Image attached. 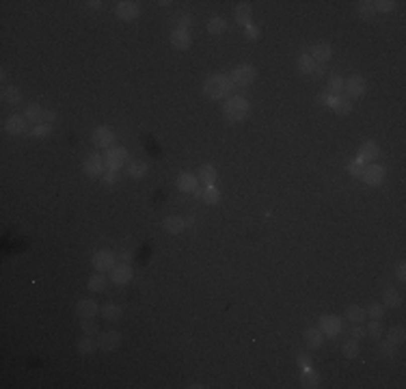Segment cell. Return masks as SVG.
I'll return each instance as SVG.
<instances>
[{
  "instance_id": "6da1fadb",
  "label": "cell",
  "mask_w": 406,
  "mask_h": 389,
  "mask_svg": "<svg viewBox=\"0 0 406 389\" xmlns=\"http://www.w3.org/2000/svg\"><path fill=\"white\" fill-rule=\"evenodd\" d=\"M236 86L231 82V78L227 74H214L210 76L206 82H203V93L210 98V100H223V98H229L231 91Z\"/></svg>"
},
{
  "instance_id": "7a4b0ae2",
  "label": "cell",
  "mask_w": 406,
  "mask_h": 389,
  "mask_svg": "<svg viewBox=\"0 0 406 389\" xmlns=\"http://www.w3.org/2000/svg\"><path fill=\"white\" fill-rule=\"evenodd\" d=\"M223 115L229 124H240V121H244L246 115H249V102H246V98H242V95L227 98V102L223 106Z\"/></svg>"
},
{
  "instance_id": "3957f363",
  "label": "cell",
  "mask_w": 406,
  "mask_h": 389,
  "mask_svg": "<svg viewBox=\"0 0 406 389\" xmlns=\"http://www.w3.org/2000/svg\"><path fill=\"white\" fill-rule=\"evenodd\" d=\"M126 162H128V149H126V147L117 145V147H108V149H106V154H104V164H106L108 171H119Z\"/></svg>"
},
{
  "instance_id": "277c9868",
  "label": "cell",
  "mask_w": 406,
  "mask_h": 389,
  "mask_svg": "<svg viewBox=\"0 0 406 389\" xmlns=\"http://www.w3.org/2000/svg\"><path fill=\"white\" fill-rule=\"evenodd\" d=\"M257 76V69L253 67V65L244 63V65H238V67L231 71V82H234V86H249L253 80H255Z\"/></svg>"
},
{
  "instance_id": "5b68a950",
  "label": "cell",
  "mask_w": 406,
  "mask_h": 389,
  "mask_svg": "<svg viewBox=\"0 0 406 389\" xmlns=\"http://www.w3.org/2000/svg\"><path fill=\"white\" fill-rule=\"evenodd\" d=\"M320 331H322L324 337L335 340V337L344 331V322H342V318H337V316H333V314H324L320 318Z\"/></svg>"
},
{
  "instance_id": "8992f818",
  "label": "cell",
  "mask_w": 406,
  "mask_h": 389,
  "mask_svg": "<svg viewBox=\"0 0 406 389\" xmlns=\"http://www.w3.org/2000/svg\"><path fill=\"white\" fill-rule=\"evenodd\" d=\"M320 102H324L329 108H333V113L337 115H350L352 113V102L346 95H320Z\"/></svg>"
},
{
  "instance_id": "52a82bcc",
  "label": "cell",
  "mask_w": 406,
  "mask_h": 389,
  "mask_svg": "<svg viewBox=\"0 0 406 389\" xmlns=\"http://www.w3.org/2000/svg\"><path fill=\"white\" fill-rule=\"evenodd\" d=\"M91 264H93V268H95V272H108V270L115 268L117 257H115L113 251H97V253L93 255Z\"/></svg>"
},
{
  "instance_id": "ba28073f",
  "label": "cell",
  "mask_w": 406,
  "mask_h": 389,
  "mask_svg": "<svg viewBox=\"0 0 406 389\" xmlns=\"http://www.w3.org/2000/svg\"><path fill=\"white\" fill-rule=\"evenodd\" d=\"M104 167H106V164H104V156H99L97 151H93V154L86 156V160L82 164V169H84V173L89 177H102Z\"/></svg>"
},
{
  "instance_id": "9c48e42d",
  "label": "cell",
  "mask_w": 406,
  "mask_h": 389,
  "mask_svg": "<svg viewBox=\"0 0 406 389\" xmlns=\"http://www.w3.org/2000/svg\"><path fill=\"white\" fill-rule=\"evenodd\" d=\"M361 177H363V182L367 186H380L382 182H385V167L382 164H367V167L363 169V173H361Z\"/></svg>"
},
{
  "instance_id": "30bf717a",
  "label": "cell",
  "mask_w": 406,
  "mask_h": 389,
  "mask_svg": "<svg viewBox=\"0 0 406 389\" xmlns=\"http://www.w3.org/2000/svg\"><path fill=\"white\" fill-rule=\"evenodd\" d=\"M365 78L363 76H359V74H354V76H350L348 80L344 82V89H346V93L348 95L346 98H363L365 95Z\"/></svg>"
},
{
  "instance_id": "8fae6325",
  "label": "cell",
  "mask_w": 406,
  "mask_h": 389,
  "mask_svg": "<svg viewBox=\"0 0 406 389\" xmlns=\"http://www.w3.org/2000/svg\"><path fill=\"white\" fill-rule=\"evenodd\" d=\"M93 145L95 147H113V143H115V132L111 128H106V126H99V128H95L93 130Z\"/></svg>"
},
{
  "instance_id": "7c38bea8",
  "label": "cell",
  "mask_w": 406,
  "mask_h": 389,
  "mask_svg": "<svg viewBox=\"0 0 406 389\" xmlns=\"http://www.w3.org/2000/svg\"><path fill=\"white\" fill-rule=\"evenodd\" d=\"M119 344H121V335L117 331H104V333H99V337H97V348L106 350V352L117 350Z\"/></svg>"
},
{
  "instance_id": "4fadbf2b",
  "label": "cell",
  "mask_w": 406,
  "mask_h": 389,
  "mask_svg": "<svg viewBox=\"0 0 406 389\" xmlns=\"http://www.w3.org/2000/svg\"><path fill=\"white\" fill-rule=\"evenodd\" d=\"M139 13H141L139 3H132V0H121V3H117V18L123 22L139 18Z\"/></svg>"
},
{
  "instance_id": "5bb4252c",
  "label": "cell",
  "mask_w": 406,
  "mask_h": 389,
  "mask_svg": "<svg viewBox=\"0 0 406 389\" xmlns=\"http://www.w3.org/2000/svg\"><path fill=\"white\" fill-rule=\"evenodd\" d=\"M5 132H9L13 136L24 134L26 132V117L24 115H11L5 119Z\"/></svg>"
},
{
  "instance_id": "9a60e30c",
  "label": "cell",
  "mask_w": 406,
  "mask_h": 389,
  "mask_svg": "<svg viewBox=\"0 0 406 389\" xmlns=\"http://www.w3.org/2000/svg\"><path fill=\"white\" fill-rule=\"evenodd\" d=\"M111 272H113V283H117V285H126L134 277V270L130 264H117Z\"/></svg>"
},
{
  "instance_id": "2e32d148",
  "label": "cell",
  "mask_w": 406,
  "mask_h": 389,
  "mask_svg": "<svg viewBox=\"0 0 406 389\" xmlns=\"http://www.w3.org/2000/svg\"><path fill=\"white\" fill-rule=\"evenodd\" d=\"M171 46L175 50H188L192 46V37L188 31H179V28H175V31L171 33Z\"/></svg>"
},
{
  "instance_id": "e0dca14e",
  "label": "cell",
  "mask_w": 406,
  "mask_h": 389,
  "mask_svg": "<svg viewBox=\"0 0 406 389\" xmlns=\"http://www.w3.org/2000/svg\"><path fill=\"white\" fill-rule=\"evenodd\" d=\"M97 312H99V307L93 299H80L76 305V314L80 316V318H93Z\"/></svg>"
},
{
  "instance_id": "ac0fdd59",
  "label": "cell",
  "mask_w": 406,
  "mask_h": 389,
  "mask_svg": "<svg viewBox=\"0 0 406 389\" xmlns=\"http://www.w3.org/2000/svg\"><path fill=\"white\" fill-rule=\"evenodd\" d=\"M199 186V177L194 173H179L177 177V188L182 192H194Z\"/></svg>"
},
{
  "instance_id": "d6986e66",
  "label": "cell",
  "mask_w": 406,
  "mask_h": 389,
  "mask_svg": "<svg viewBox=\"0 0 406 389\" xmlns=\"http://www.w3.org/2000/svg\"><path fill=\"white\" fill-rule=\"evenodd\" d=\"M197 192V197L203 199V204L208 206H216L221 201V190L216 188V186H203L201 190H194Z\"/></svg>"
},
{
  "instance_id": "ffe728a7",
  "label": "cell",
  "mask_w": 406,
  "mask_h": 389,
  "mask_svg": "<svg viewBox=\"0 0 406 389\" xmlns=\"http://www.w3.org/2000/svg\"><path fill=\"white\" fill-rule=\"evenodd\" d=\"M378 154H380V147L376 145V141H365L363 145H361L357 158H361L363 162H367V160H376V158H378Z\"/></svg>"
},
{
  "instance_id": "44dd1931",
  "label": "cell",
  "mask_w": 406,
  "mask_h": 389,
  "mask_svg": "<svg viewBox=\"0 0 406 389\" xmlns=\"http://www.w3.org/2000/svg\"><path fill=\"white\" fill-rule=\"evenodd\" d=\"M311 59H314L316 63H326L333 56V50H331V46L329 43H316L314 48H311Z\"/></svg>"
},
{
  "instance_id": "7402d4cb",
  "label": "cell",
  "mask_w": 406,
  "mask_h": 389,
  "mask_svg": "<svg viewBox=\"0 0 406 389\" xmlns=\"http://www.w3.org/2000/svg\"><path fill=\"white\" fill-rule=\"evenodd\" d=\"M162 227L166 229L169 234H182L186 229V221L182 219V216H166V219L162 221Z\"/></svg>"
},
{
  "instance_id": "603a6c76",
  "label": "cell",
  "mask_w": 406,
  "mask_h": 389,
  "mask_svg": "<svg viewBox=\"0 0 406 389\" xmlns=\"http://www.w3.org/2000/svg\"><path fill=\"white\" fill-rule=\"evenodd\" d=\"M251 16H253V9H251L249 3H240V5L236 7V11H234L236 22H238V24H242V26H249L251 24Z\"/></svg>"
},
{
  "instance_id": "cb8c5ba5",
  "label": "cell",
  "mask_w": 406,
  "mask_h": 389,
  "mask_svg": "<svg viewBox=\"0 0 406 389\" xmlns=\"http://www.w3.org/2000/svg\"><path fill=\"white\" fill-rule=\"evenodd\" d=\"M43 115H46V111L39 106V104H31L24 111V117H26V121H31L33 126H41L43 124Z\"/></svg>"
},
{
  "instance_id": "d4e9b609",
  "label": "cell",
  "mask_w": 406,
  "mask_h": 389,
  "mask_svg": "<svg viewBox=\"0 0 406 389\" xmlns=\"http://www.w3.org/2000/svg\"><path fill=\"white\" fill-rule=\"evenodd\" d=\"M324 342V335L320 329H307L304 331V344H307V348H320Z\"/></svg>"
},
{
  "instance_id": "484cf974",
  "label": "cell",
  "mask_w": 406,
  "mask_h": 389,
  "mask_svg": "<svg viewBox=\"0 0 406 389\" xmlns=\"http://www.w3.org/2000/svg\"><path fill=\"white\" fill-rule=\"evenodd\" d=\"M197 177H199V182H203V186H214L216 169L212 167V164H203V167L197 171Z\"/></svg>"
},
{
  "instance_id": "4316f807",
  "label": "cell",
  "mask_w": 406,
  "mask_h": 389,
  "mask_svg": "<svg viewBox=\"0 0 406 389\" xmlns=\"http://www.w3.org/2000/svg\"><path fill=\"white\" fill-rule=\"evenodd\" d=\"M121 307L117 305V303H106L104 307H102V318L104 320H108V322H115V320H119L121 318Z\"/></svg>"
},
{
  "instance_id": "83f0119b",
  "label": "cell",
  "mask_w": 406,
  "mask_h": 389,
  "mask_svg": "<svg viewBox=\"0 0 406 389\" xmlns=\"http://www.w3.org/2000/svg\"><path fill=\"white\" fill-rule=\"evenodd\" d=\"M361 352V346H359V340H354V337H350V340H346L342 344V355L346 359H357Z\"/></svg>"
},
{
  "instance_id": "f1b7e54d",
  "label": "cell",
  "mask_w": 406,
  "mask_h": 389,
  "mask_svg": "<svg viewBox=\"0 0 406 389\" xmlns=\"http://www.w3.org/2000/svg\"><path fill=\"white\" fill-rule=\"evenodd\" d=\"M346 318H348V322H352V324H361L365 318H367V314H365V309L363 307H359V305H350L346 309Z\"/></svg>"
},
{
  "instance_id": "f546056e",
  "label": "cell",
  "mask_w": 406,
  "mask_h": 389,
  "mask_svg": "<svg viewBox=\"0 0 406 389\" xmlns=\"http://www.w3.org/2000/svg\"><path fill=\"white\" fill-rule=\"evenodd\" d=\"M3 100H5V102L9 104V106H20V104H22V93H20L18 86H5Z\"/></svg>"
},
{
  "instance_id": "4dcf8cb0",
  "label": "cell",
  "mask_w": 406,
  "mask_h": 389,
  "mask_svg": "<svg viewBox=\"0 0 406 389\" xmlns=\"http://www.w3.org/2000/svg\"><path fill=\"white\" fill-rule=\"evenodd\" d=\"M382 305L385 307H400L402 305V294L395 290V287H387L385 290V297H382Z\"/></svg>"
},
{
  "instance_id": "1f68e13d",
  "label": "cell",
  "mask_w": 406,
  "mask_h": 389,
  "mask_svg": "<svg viewBox=\"0 0 406 389\" xmlns=\"http://www.w3.org/2000/svg\"><path fill=\"white\" fill-rule=\"evenodd\" d=\"M128 173H130V177L141 179V177H145V173H147V164H145L143 160H130L128 162Z\"/></svg>"
},
{
  "instance_id": "d6a6232c",
  "label": "cell",
  "mask_w": 406,
  "mask_h": 389,
  "mask_svg": "<svg viewBox=\"0 0 406 389\" xmlns=\"http://www.w3.org/2000/svg\"><path fill=\"white\" fill-rule=\"evenodd\" d=\"M342 91H344V78L331 76L329 84H326V95H342Z\"/></svg>"
},
{
  "instance_id": "836d02e7",
  "label": "cell",
  "mask_w": 406,
  "mask_h": 389,
  "mask_svg": "<svg viewBox=\"0 0 406 389\" xmlns=\"http://www.w3.org/2000/svg\"><path fill=\"white\" fill-rule=\"evenodd\" d=\"M296 67H298L300 74H314V67H316V61L311 59V56L304 52L298 56V61H296Z\"/></svg>"
},
{
  "instance_id": "e575fe53",
  "label": "cell",
  "mask_w": 406,
  "mask_h": 389,
  "mask_svg": "<svg viewBox=\"0 0 406 389\" xmlns=\"http://www.w3.org/2000/svg\"><path fill=\"white\" fill-rule=\"evenodd\" d=\"M300 385H302V387H307V389H316V387H320V374H316L314 370L302 372V376H300Z\"/></svg>"
},
{
  "instance_id": "d590c367",
  "label": "cell",
  "mask_w": 406,
  "mask_h": 389,
  "mask_svg": "<svg viewBox=\"0 0 406 389\" xmlns=\"http://www.w3.org/2000/svg\"><path fill=\"white\" fill-rule=\"evenodd\" d=\"M406 340V333H404V327H391L389 333H387V342L393 344V346H400Z\"/></svg>"
},
{
  "instance_id": "8d00e7d4",
  "label": "cell",
  "mask_w": 406,
  "mask_h": 389,
  "mask_svg": "<svg viewBox=\"0 0 406 389\" xmlns=\"http://www.w3.org/2000/svg\"><path fill=\"white\" fill-rule=\"evenodd\" d=\"M227 31V20L225 18H212L208 22V33L210 35H221Z\"/></svg>"
},
{
  "instance_id": "74e56055",
  "label": "cell",
  "mask_w": 406,
  "mask_h": 389,
  "mask_svg": "<svg viewBox=\"0 0 406 389\" xmlns=\"http://www.w3.org/2000/svg\"><path fill=\"white\" fill-rule=\"evenodd\" d=\"M86 287H89L91 292H104V290H106V277L102 275V272H95V275L89 279Z\"/></svg>"
},
{
  "instance_id": "f35d334b",
  "label": "cell",
  "mask_w": 406,
  "mask_h": 389,
  "mask_svg": "<svg viewBox=\"0 0 406 389\" xmlns=\"http://www.w3.org/2000/svg\"><path fill=\"white\" fill-rule=\"evenodd\" d=\"M382 333H385V324H382L380 320H374L372 318V322L367 324V335H372L374 340H380Z\"/></svg>"
},
{
  "instance_id": "ab89813d",
  "label": "cell",
  "mask_w": 406,
  "mask_h": 389,
  "mask_svg": "<svg viewBox=\"0 0 406 389\" xmlns=\"http://www.w3.org/2000/svg\"><path fill=\"white\" fill-rule=\"evenodd\" d=\"M80 329H82V333H86V335H95V333H99V324H97L95 320H93V318H82Z\"/></svg>"
},
{
  "instance_id": "60d3db41",
  "label": "cell",
  "mask_w": 406,
  "mask_h": 389,
  "mask_svg": "<svg viewBox=\"0 0 406 389\" xmlns=\"http://www.w3.org/2000/svg\"><path fill=\"white\" fill-rule=\"evenodd\" d=\"M97 348V342L91 340V337H84V340L78 342V350L82 352V355H91V352H95Z\"/></svg>"
},
{
  "instance_id": "b9f144b4",
  "label": "cell",
  "mask_w": 406,
  "mask_h": 389,
  "mask_svg": "<svg viewBox=\"0 0 406 389\" xmlns=\"http://www.w3.org/2000/svg\"><path fill=\"white\" fill-rule=\"evenodd\" d=\"M365 169V162L361 160V158H354V160L348 164V173H350L352 177H361V173H363Z\"/></svg>"
},
{
  "instance_id": "7bdbcfd3",
  "label": "cell",
  "mask_w": 406,
  "mask_h": 389,
  "mask_svg": "<svg viewBox=\"0 0 406 389\" xmlns=\"http://www.w3.org/2000/svg\"><path fill=\"white\" fill-rule=\"evenodd\" d=\"M395 5H397V3H393V0H376V3H374V11L391 13V11L395 9Z\"/></svg>"
},
{
  "instance_id": "ee69618b",
  "label": "cell",
  "mask_w": 406,
  "mask_h": 389,
  "mask_svg": "<svg viewBox=\"0 0 406 389\" xmlns=\"http://www.w3.org/2000/svg\"><path fill=\"white\" fill-rule=\"evenodd\" d=\"M357 11H359V16L363 18V20H369V18H372L374 13H376V11H374V3H367V0H365V3H359Z\"/></svg>"
},
{
  "instance_id": "f6af8a7d",
  "label": "cell",
  "mask_w": 406,
  "mask_h": 389,
  "mask_svg": "<svg viewBox=\"0 0 406 389\" xmlns=\"http://www.w3.org/2000/svg\"><path fill=\"white\" fill-rule=\"evenodd\" d=\"M365 314L369 316V318H374V320H380L382 314H385V305H380V303H372V305L367 307Z\"/></svg>"
},
{
  "instance_id": "bcb514c9",
  "label": "cell",
  "mask_w": 406,
  "mask_h": 389,
  "mask_svg": "<svg viewBox=\"0 0 406 389\" xmlns=\"http://www.w3.org/2000/svg\"><path fill=\"white\" fill-rule=\"evenodd\" d=\"M378 350H380V355H382V357H389V359H393V357H395V346H393V344H389L387 340H385V342H378Z\"/></svg>"
},
{
  "instance_id": "7dc6e473",
  "label": "cell",
  "mask_w": 406,
  "mask_h": 389,
  "mask_svg": "<svg viewBox=\"0 0 406 389\" xmlns=\"http://www.w3.org/2000/svg\"><path fill=\"white\" fill-rule=\"evenodd\" d=\"M50 132H52V126H50V124H41V126H35L31 130V136H35V139H41V136H48Z\"/></svg>"
},
{
  "instance_id": "c3c4849f",
  "label": "cell",
  "mask_w": 406,
  "mask_h": 389,
  "mask_svg": "<svg viewBox=\"0 0 406 389\" xmlns=\"http://www.w3.org/2000/svg\"><path fill=\"white\" fill-rule=\"evenodd\" d=\"M244 37L249 39V41H257L259 39V28L253 24V22H251L249 26H244Z\"/></svg>"
},
{
  "instance_id": "681fc988",
  "label": "cell",
  "mask_w": 406,
  "mask_h": 389,
  "mask_svg": "<svg viewBox=\"0 0 406 389\" xmlns=\"http://www.w3.org/2000/svg\"><path fill=\"white\" fill-rule=\"evenodd\" d=\"M367 335V329L365 327H361V324H352V329H350V337H354V340H363V337Z\"/></svg>"
},
{
  "instance_id": "f907efd6",
  "label": "cell",
  "mask_w": 406,
  "mask_h": 389,
  "mask_svg": "<svg viewBox=\"0 0 406 389\" xmlns=\"http://www.w3.org/2000/svg\"><path fill=\"white\" fill-rule=\"evenodd\" d=\"M117 179H119V171H108L106 175H102V182L108 184V186H113Z\"/></svg>"
},
{
  "instance_id": "816d5d0a",
  "label": "cell",
  "mask_w": 406,
  "mask_h": 389,
  "mask_svg": "<svg viewBox=\"0 0 406 389\" xmlns=\"http://www.w3.org/2000/svg\"><path fill=\"white\" fill-rule=\"evenodd\" d=\"M296 361H298V365H300L302 372H309V370H311V359H309L307 355H298V357H296Z\"/></svg>"
},
{
  "instance_id": "f5cc1de1",
  "label": "cell",
  "mask_w": 406,
  "mask_h": 389,
  "mask_svg": "<svg viewBox=\"0 0 406 389\" xmlns=\"http://www.w3.org/2000/svg\"><path fill=\"white\" fill-rule=\"evenodd\" d=\"M395 277H397V281H402V283L406 281V266H404V262L395 268Z\"/></svg>"
},
{
  "instance_id": "db71d44e",
  "label": "cell",
  "mask_w": 406,
  "mask_h": 389,
  "mask_svg": "<svg viewBox=\"0 0 406 389\" xmlns=\"http://www.w3.org/2000/svg\"><path fill=\"white\" fill-rule=\"evenodd\" d=\"M56 121V113L54 111H46V115H43V124H50L52 126Z\"/></svg>"
},
{
  "instance_id": "11a10c76",
  "label": "cell",
  "mask_w": 406,
  "mask_h": 389,
  "mask_svg": "<svg viewBox=\"0 0 406 389\" xmlns=\"http://www.w3.org/2000/svg\"><path fill=\"white\" fill-rule=\"evenodd\" d=\"M326 74V67H324V63H316V67H314V76H324Z\"/></svg>"
},
{
  "instance_id": "9f6ffc18",
  "label": "cell",
  "mask_w": 406,
  "mask_h": 389,
  "mask_svg": "<svg viewBox=\"0 0 406 389\" xmlns=\"http://www.w3.org/2000/svg\"><path fill=\"white\" fill-rule=\"evenodd\" d=\"M188 26H190V18H188V16L179 20V24H177L179 31H188Z\"/></svg>"
},
{
  "instance_id": "6f0895ef",
  "label": "cell",
  "mask_w": 406,
  "mask_h": 389,
  "mask_svg": "<svg viewBox=\"0 0 406 389\" xmlns=\"http://www.w3.org/2000/svg\"><path fill=\"white\" fill-rule=\"evenodd\" d=\"M119 259H121V262H123V264H128V262H130V259H132V255H130V253H128V251H123V253L119 255Z\"/></svg>"
},
{
  "instance_id": "680465c9",
  "label": "cell",
  "mask_w": 406,
  "mask_h": 389,
  "mask_svg": "<svg viewBox=\"0 0 406 389\" xmlns=\"http://www.w3.org/2000/svg\"><path fill=\"white\" fill-rule=\"evenodd\" d=\"M86 5H89L91 9H102V3H99V0H89Z\"/></svg>"
}]
</instances>
